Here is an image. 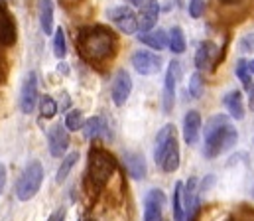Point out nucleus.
Instances as JSON below:
<instances>
[{
    "mask_svg": "<svg viewBox=\"0 0 254 221\" xmlns=\"http://www.w3.org/2000/svg\"><path fill=\"white\" fill-rule=\"evenodd\" d=\"M38 16H40L42 32L46 36H50L54 30V2L52 0H40L38 2Z\"/></svg>",
    "mask_w": 254,
    "mask_h": 221,
    "instance_id": "6ab92c4d",
    "label": "nucleus"
},
{
    "mask_svg": "<svg viewBox=\"0 0 254 221\" xmlns=\"http://www.w3.org/2000/svg\"><path fill=\"white\" fill-rule=\"evenodd\" d=\"M44 184V166L40 160H30L20 174L16 184V198L20 202H30Z\"/></svg>",
    "mask_w": 254,
    "mask_h": 221,
    "instance_id": "20e7f679",
    "label": "nucleus"
},
{
    "mask_svg": "<svg viewBox=\"0 0 254 221\" xmlns=\"http://www.w3.org/2000/svg\"><path fill=\"white\" fill-rule=\"evenodd\" d=\"M160 166L168 174H172V172H176L180 168V147H178V139L172 141V145L168 148V152H166V156H164V160H162Z\"/></svg>",
    "mask_w": 254,
    "mask_h": 221,
    "instance_id": "4be33fe9",
    "label": "nucleus"
},
{
    "mask_svg": "<svg viewBox=\"0 0 254 221\" xmlns=\"http://www.w3.org/2000/svg\"><path fill=\"white\" fill-rule=\"evenodd\" d=\"M168 46L174 54H184L186 52V36L182 32L180 26H174L170 30V36H168Z\"/></svg>",
    "mask_w": 254,
    "mask_h": 221,
    "instance_id": "b1692460",
    "label": "nucleus"
},
{
    "mask_svg": "<svg viewBox=\"0 0 254 221\" xmlns=\"http://www.w3.org/2000/svg\"><path fill=\"white\" fill-rule=\"evenodd\" d=\"M249 103H251V109L254 111V85H251V89H249Z\"/></svg>",
    "mask_w": 254,
    "mask_h": 221,
    "instance_id": "72a5a7b5",
    "label": "nucleus"
},
{
    "mask_svg": "<svg viewBox=\"0 0 254 221\" xmlns=\"http://www.w3.org/2000/svg\"><path fill=\"white\" fill-rule=\"evenodd\" d=\"M140 42L142 44H146V46H150L152 50H166L168 48V34L164 32V30H148V32H144L142 36H140Z\"/></svg>",
    "mask_w": 254,
    "mask_h": 221,
    "instance_id": "412c9836",
    "label": "nucleus"
},
{
    "mask_svg": "<svg viewBox=\"0 0 254 221\" xmlns=\"http://www.w3.org/2000/svg\"><path fill=\"white\" fill-rule=\"evenodd\" d=\"M197 178H190L188 184H184V221H193L195 210H197Z\"/></svg>",
    "mask_w": 254,
    "mask_h": 221,
    "instance_id": "2eb2a0df",
    "label": "nucleus"
},
{
    "mask_svg": "<svg viewBox=\"0 0 254 221\" xmlns=\"http://www.w3.org/2000/svg\"><path fill=\"white\" fill-rule=\"evenodd\" d=\"M182 74L180 62H172L168 66L166 79H164V113H172L174 103H176V87H178V79Z\"/></svg>",
    "mask_w": 254,
    "mask_h": 221,
    "instance_id": "423d86ee",
    "label": "nucleus"
},
{
    "mask_svg": "<svg viewBox=\"0 0 254 221\" xmlns=\"http://www.w3.org/2000/svg\"><path fill=\"white\" fill-rule=\"evenodd\" d=\"M140 2H142V0H132V4H140Z\"/></svg>",
    "mask_w": 254,
    "mask_h": 221,
    "instance_id": "c9c22d12",
    "label": "nucleus"
},
{
    "mask_svg": "<svg viewBox=\"0 0 254 221\" xmlns=\"http://www.w3.org/2000/svg\"><path fill=\"white\" fill-rule=\"evenodd\" d=\"M215 54V46L211 42H203L199 44L197 48V54H195V66L197 70H205L209 64H211V56Z\"/></svg>",
    "mask_w": 254,
    "mask_h": 221,
    "instance_id": "5701e85b",
    "label": "nucleus"
},
{
    "mask_svg": "<svg viewBox=\"0 0 254 221\" xmlns=\"http://www.w3.org/2000/svg\"><path fill=\"white\" fill-rule=\"evenodd\" d=\"M38 103V75L34 72L26 74L20 87V109L24 115H30Z\"/></svg>",
    "mask_w": 254,
    "mask_h": 221,
    "instance_id": "39448f33",
    "label": "nucleus"
},
{
    "mask_svg": "<svg viewBox=\"0 0 254 221\" xmlns=\"http://www.w3.org/2000/svg\"><path fill=\"white\" fill-rule=\"evenodd\" d=\"M54 54H56V58H60V60H64L65 54H67L64 28H58V30H56V36H54Z\"/></svg>",
    "mask_w": 254,
    "mask_h": 221,
    "instance_id": "cd10ccee",
    "label": "nucleus"
},
{
    "mask_svg": "<svg viewBox=\"0 0 254 221\" xmlns=\"http://www.w3.org/2000/svg\"><path fill=\"white\" fill-rule=\"evenodd\" d=\"M174 139H176V129H174V125H166V127L158 133V137H156V150H154L156 164H162V160H164V156H166V152H168V148H170Z\"/></svg>",
    "mask_w": 254,
    "mask_h": 221,
    "instance_id": "f3484780",
    "label": "nucleus"
},
{
    "mask_svg": "<svg viewBox=\"0 0 254 221\" xmlns=\"http://www.w3.org/2000/svg\"><path fill=\"white\" fill-rule=\"evenodd\" d=\"M81 127H83V113L77 111V109L69 111L65 115V129L67 131H79Z\"/></svg>",
    "mask_w": 254,
    "mask_h": 221,
    "instance_id": "c85d7f7f",
    "label": "nucleus"
},
{
    "mask_svg": "<svg viewBox=\"0 0 254 221\" xmlns=\"http://www.w3.org/2000/svg\"><path fill=\"white\" fill-rule=\"evenodd\" d=\"M158 16H160V4H158V0H146L144 6H142L140 18H138V30L140 32L152 30L156 26V22H158Z\"/></svg>",
    "mask_w": 254,
    "mask_h": 221,
    "instance_id": "ddd939ff",
    "label": "nucleus"
},
{
    "mask_svg": "<svg viewBox=\"0 0 254 221\" xmlns=\"http://www.w3.org/2000/svg\"><path fill=\"white\" fill-rule=\"evenodd\" d=\"M205 10V0H190V16L191 18H201Z\"/></svg>",
    "mask_w": 254,
    "mask_h": 221,
    "instance_id": "2f4dec72",
    "label": "nucleus"
},
{
    "mask_svg": "<svg viewBox=\"0 0 254 221\" xmlns=\"http://www.w3.org/2000/svg\"><path fill=\"white\" fill-rule=\"evenodd\" d=\"M117 174V160L103 148H93L89 152V182L93 188L103 190L111 178Z\"/></svg>",
    "mask_w": 254,
    "mask_h": 221,
    "instance_id": "7ed1b4c3",
    "label": "nucleus"
},
{
    "mask_svg": "<svg viewBox=\"0 0 254 221\" xmlns=\"http://www.w3.org/2000/svg\"><path fill=\"white\" fill-rule=\"evenodd\" d=\"M16 22H14V16L10 14V10L0 4V46L4 48H10L16 44Z\"/></svg>",
    "mask_w": 254,
    "mask_h": 221,
    "instance_id": "9b49d317",
    "label": "nucleus"
},
{
    "mask_svg": "<svg viewBox=\"0 0 254 221\" xmlns=\"http://www.w3.org/2000/svg\"><path fill=\"white\" fill-rule=\"evenodd\" d=\"M75 42H77V52L89 64H101V62L113 58L117 52V38L105 26L81 28Z\"/></svg>",
    "mask_w": 254,
    "mask_h": 221,
    "instance_id": "f257e3e1",
    "label": "nucleus"
},
{
    "mask_svg": "<svg viewBox=\"0 0 254 221\" xmlns=\"http://www.w3.org/2000/svg\"><path fill=\"white\" fill-rule=\"evenodd\" d=\"M199 133H201V115L197 111H188L184 117V141L190 147L197 145Z\"/></svg>",
    "mask_w": 254,
    "mask_h": 221,
    "instance_id": "4468645a",
    "label": "nucleus"
},
{
    "mask_svg": "<svg viewBox=\"0 0 254 221\" xmlns=\"http://www.w3.org/2000/svg\"><path fill=\"white\" fill-rule=\"evenodd\" d=\"M77 160H79V152H71V154L65 156L62 166L58 168V174H56V182H58V184H64L65 180H67V176H69V172L73 170V166L77 164Z\"/></svg>",
    "mask_w": 254,
    "mask_h": 221,
    "instance_id": "a878e982",
    "label": "nucleus"
},
{
    "mask_svg": "<svg viewBox=\"0 0 254 221\" xmlns=\"http://www.w3.org/2000/svg\"><path fill=\"white\" fill-rule=\"evenodd\" d=\"M40 113H42L44 119H54L56 113H58V103H56V99L50 97V95H44L42 101H40Z\"/></svg>",
    "mask_w": 254,
    "mask_h": 221,
    "instance_id": "bb28decb",
    "label": "nucleus"
},
{
    "mask_svg": "<svg viewBox=\"0 0 254 221\" xmlns=\"http://www.w3.org/2000/svg\"><path fill=\"white\" fill-rule=\"evenodd\" d=\"M4 186H6V166L0 162V194L4 192Z\"/></svg>",
    "mask_w": 254,
    "mask_h": 221,
    "instance_id": "473e14b6",
    "label": "nucleus"
},
{
    "mask_svg": "<svg viewBox=\"0 0 254 221\" xmlns=\"http://www.w3.org/2000/svg\"><path fill=\"white\" fill-rule=\"evenodd\" d=\"M201 93H203V79H201V75L197 72V74L191 75L190 79V95L193 99H199Z\"/></svg>",
    "mask_w": 254,
    "mask_h": 221,
    "instance_id": "7c9ffc66",
    "label": "nucleus"
},
{
    "mask_svg": "<svg viewBox=\"0 0 254 221\" xmlns=\"http://www.w3.org/2000/svg\"><path fill=\"white\" fill-rule=\"evenodd\" d=\"M172 208H174V218L176 221H184V182H178L174 186V196H172Z\"/></svg>",
    "mask_w": 254,
    "mask_h": 221,
    "instance_id": "393cba45",
    "label": "nucleus"
},
{
    "mask_svg": "<svg viewBox=\"0 0 254 221\" xmlns=\"http://www.w3.org/2000/svg\"><path fill=\"white\" fill-rule=\"evenodd\" d=\"M166 196L162 190H150L144 200V221H162Z\"/></svg>",
    "mask_w": 254,
    "mask_h": 221,
    "instance_id": "9d476101",
    "label": "nucleus"
},
{
    "mask_svg": "<svg viewBox=\"0 0 254 221\" xmlns=\"http://www.w3.org/2000/svg\"><path fill=\"white\" fill-rule=\"evenodd\" d=\"M125 164H127L128 174L134 180H142L146 176V162H144V156L142 154H138V152H127L125 154Z\"/></svg>",
    "mask_w": 254,
    "mask_h": 221,
    "instance_id": "aec40b11",
    "label": "nucleus"
},
{
    "mask_svg": "<svg viewBox=\"0 0 254 221\" xmlns=\"http://www.w3.org/2000/svg\"><path fill=\"white\" fill-rule=\"evenodd\" d=\"M130 93H132V77L127 70H119L113 79V87H111V97H113L115 105L123 107L128 101Z\"/></svg>",
    "mask_w": 254,
    "mask_h": 221,
    "instance_id": "6e6552de",
    "label": "nucleus"
},
{
    "mask_svg": "<svg viewBox=\"0 0 254 221\" xmlns=\"http://www.w3.org/2000/svg\"><path fill=\"white\" fill-rule=\"evenodd\" d=\"M48 147H50V154L54 158H62L67 148H69V135L67 129H64V125H56L50 129L48 133Z\"/></svg>",
    "mask_w": 254,
    "mask_h": 221,
    "instance_id": "f8f14e48",
    "label": "nucleus"
},
{
    "mask_svg": "<svg viewBox=\"0 0 254 221\" xmlns=\"http://www.w3.org/2000/svg\"><path fill=\"white\" fill-rule=\"evenodd\" d=\"M237 75H239V79L243 81V85H245L247 89H251V85H253V74L249 72V64H247L245 60H239V62H237Z\"/></svg>",
    "mask_w": 254,
    "mask_h": 221,
    "instance_id": "c756f323",
    "label": "nucleus"
},
{
    "mask_svg": "<svg viewBox=\"0 0 254 221\" xmlns=\"http://www.w3.org/2000/svg\"><path fill=\"white\" fill-rule=\"evenodd\" d=\"M109 18L115 22V26L123 34H136L138 32V16L128 8V6H117L109 12Z\"/></svg>",
    "mask_w": 254,
    "mask_h": 221,
    "instance_id": "0eeeda50",
    "label": "nucleus"
},
{
    "mask_svg": "<svg viewBox=\"0 0 254 221\" xmlns=\"http://www.w3.org/2000/svg\"><path fill=\"white\" fill-rule=\"evenodd\" d=\"M223 103H225V107H227V111H229V115L233 119H237V121H243L245 119V103H243V93L241 91L227 93L225 99H223Z\"/></svg>",
    "mask_w": 254,
    "mask_h": 221,
    "instance_id": "a211bd4d",
    "label": "nucleus"
},
{
    "mask_svg": "<svg viewBox=\"0 0 254 221\" xmlns=\"http://www.w3.org/2000/svg\"><path fill=\"white\" fill-rule=\"evenodd\" d=\"M132 68L140 75H154L160 72L162 60H160V56H156L152 52L140 50V52H136L132 56Z\"/></svg>",
    "mask_w": 254,
    "mask_h": 221,
    "instance_id": "1a4fd4ad",
    "label": "nucleus"
},
{
    "mask_svg": "<svg viewBox=\"0 0 254 221\" xmlns=\"http://www.w3.org/2000/svg\"><path fill=\"white\" fill-rule=\"evenodd\" d=\"M239 141L237 129L229 123L225 115H215L205 125V147L203 154L207 158H217L219 154L231 150Z\"/></svg>",
    "mask_w": 254,
    "mask_h": 221,
    "instance_id": "f03ea898",
    "label": "nucleus"
},
{
    "mask_svg": "<svg viewBox=\"0 0 254 221\" xmlns=\"http://www.w3.org/2000/svg\"><path fill=\"white\" fill-rule=\"evenodd\" d=\"M249 72H251V74L254 75V60L251 62V64H249Z\"/></svg>",
    "mask_w": 254,
    "mask_h": 221,
    "instance_id": "f704fd0d",
    "label": "nucleus"
},
{
    "mask_svg": "<svg viewBox=\"0 0 254 221\" xmlns=\"http://www.w3.org/2000/svg\"><path fill=\"white\" fill-rule=\"evenodd\" d=\"M83 135L89 141H99V139H109V127L103 117H91L83 123Z\"/></svg>",
    "mask_w": 254,
    "mask_h": 221,
    "instance_id": "dca6fc26",
    "label": "nucleus"
}]
</instances>
